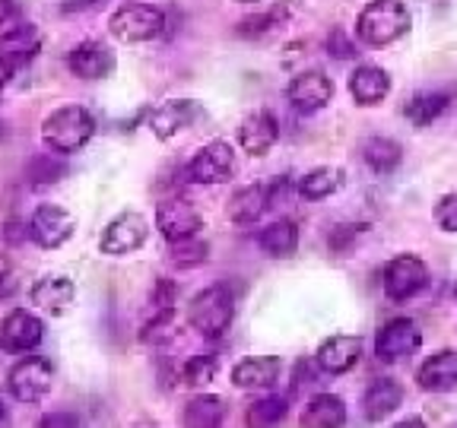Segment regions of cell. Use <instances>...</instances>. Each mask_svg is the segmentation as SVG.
Returning a JSON list of instances; mask_svg holds the SVG:
<instances>
[{"label":"cell","instance_id":"cell-1","mask_svg":"<svg viewBox=\"0 0 457 428\" xmlns=\"http://www.w3.org/2000/svg\"><path fill=\"white\" fill-rule=\"evenodd\" d=\"M96 118L83 105H64L54 108L42 121V143L57 156H73L93 140Z\"/></svg>","mask_w":457,"mask_h":428},{"label":"cell","instance_id":"cell-2","mask_svg":"<svg viewBox=\"0 0 457 428\" xmlns=\"http://www.w3.org/2000/svg\"><path fill=\"white\" fill-rule=\"evenodd\" d=\"M410 29V10L400 0H369L356 20V36L371 48L397 42L407 36Z\"/></svg>","mask_w":457,"mask_h":428},{"label":"cell","instance_id":"cell-3","mask_svg":"<svg viewBox=\"0 0 457 428\" xmlns=\"http://www.w3.org/2000/svg\"><path fill=\"white\" fill-rule=\"evenodd\" d=\"M236 321V299L226 285H207L187 305V324L207 340H220Z\"/></svg>","mask_w":457,"mask_h":428},{"label":"cell","instance_id":"cell-4","mask_svg":"<svg viewBox=\"0 0 457 428\" xmlns=\"http://www.w3.org/2000/svg\"><path fill=\"white\" fill-rule=\"evenodd\" d=\"M112 36L124 45H137V42H153L156 36H162L165 29V16L159 7L153 4H124L112 13L108 20Z\"/></svg>","mask_w":457,"mask_h":428},{"label":"cell","instance_id":"cell-5","mask_svg":"<svg viewBox=\"0 0 457 428\" xmlns=\"http://www.w3.org/2000/svg\"><path fill=\"white\" fill-rule=\"evenodd\" d=\"M51 384H54V368H51V362L42 356L20 358L7 374L10 393H13V399H20V403H42L51 393Z\"/></svg>","mask_w":457,"mask_h":428},{"label":"cell","instance_id":"cell-6","mask_svg":"<svg viewBox=\"0 0 457 428\" xmlns=\"http://www.w3.org/2000/svg\"><path fill=\"white\" fill-rule=\"evenodd\" d=\"M187 181L194 185H226L236 175V152L226 140H213L200 146L185 169Z\"/></svg>","mask_w":457,"mask_h":428},{"label":"cell","instance_id":"cell-7","mask_svg":"<svg viewBox=\"0 0 457 428\" xmlns=\"http://www.w3.org/2000/svg\"><path fill=\"white\" fill-rule=\"evenodd\" d=\"M428 283V267L422 264L416 254H400L394 257L391 264L385 267V276H381V285H385V295L391 301H407L413 299L416 292H422Z\"/></svg>","mask_w":457,"mask_h":428},{"label":"cell","instance_id":"cell-8","mask_svg":"<svg viewBox=\"0 0 457 428\" xmlns=\"http://www.w3.org/2000/svg\"><path fill=\"white\" fill-rule=\"evenodd\" d=\"M146 235H150V222L143 219L140 213H134V210H128V213H118L105 226V232L99 238V248L108 257H124V254H134L137 248H143Z\"/></svg>","mask_w":457,"mask_h":428},{"label":"cell","instance_id":"cell-9","mask_svg":"<svg viewBox=\"0 0 457 428\" xmlns=\"http://www.w3.org/2000/svg\"><path fill=\"white\" fill-rule=\"evenodd\" d=\"M42 51V32L32 22H16V26L0 32V70L16 73L26 67L32 57Z\"/></svg>","mask_w":457,"mask_h":428},{"label":"cell","instance_id":"cell-10","mask_svg":"<svg viewBox=\"0 0 457 428\" xmlns=\"http://www.w3.org/2000/svg\"><path fill=\"white\" fill-rule=\"evenodd\" d=\"M73 228H77V219L67 213L64 207H54V203H42V207L32 213L29 219V238L45 251H54L61 244L71 242Z\"/></svg>","mask_w":457,"mask_h":428},{"label":"cell","instance_id":"cell-11","mask_svg":"<svg viewBox=\"0 0 457 428\" xmlns=\"http://www.w3.org/2000/svg\"><path fill=\"white\" fill-rule=\"evenodd\" d=\"M156 228L162 232L165 242H181V238L197 235L204 228V216L185 197H165L156 207Z\"/></svg>","mask_w":457,"mask_h":428},{"label":"cell","instance_id":"cell-12","mask_svg":"<svg viewBox=\"0 0 457 428\" xmlns=\"http://www.w3.org/2000/svg\"><path fill=\"white\" fill-rule=\"evenodd\" d=\"M45 340V324L38 314L26 308H13L0 321V350L4 352H32Z\"/></svg>","mask_w":457,"mask_h":428},{"label":"cell","instance_id":"cell-13","mask_svg":"<svg viewBox=\"0 0 457 428\" xmlns=\"http://www.w3.org/2000/svg\"><path fill=\"white\" fill-rule=\"evenodd\" d=\"M286 99H289V105L299 114H314V111H321V108H328V102L334 99V83H330L328 73L305 70L289 79Z\"/></svg>","mask_w":457,"mask_h":428},{"label":"cell","instance_id":"cell-14","mask_svg":"<svg viewBox=\"0 0 457 428\" xmlns=\"http://www.w3.org/2000/svg\"><path fill=\"white\" fill-rule=\"evenodd\" d=\"M420 342H422V333H420V327H416V321H410V317H394V321H387L385 327L378 330L375 356H378L381 362H400V358L413 356V352L420 350Z\"/></svg>","mask_w":457,"mask_h":428},{"label":"cell","instance_id":"cell-15","mask_svg":"<svg viewBox=\"0 0 457 428\" xmlns=\"http://www.w3.org/2000/svg\"><path fill=\"white\" fill-rule=\"evenodd\" d=\"M359 358H362V340L350 333H337L318 346L314 362L324 374H346V371L356 368Z\"/></svg>","mask_w":457,"mask_h":428},{"label":"cell","instance_id":"cell-16","mask_svg":"<svg viewBox=\"0 0 457 428\" xmlns=\"http://www.w3.org/2000/svg\"><path fill=\"white\" fill-rule=\"evenodd\" d=\"M67 67L79 79H105L114 73V51L102 42H79L67 54Z\"/></svg>","mask_w":457,"mask_h":428},{"label":"cell","instance_id":"cell-17","mask_svg":"<svg viewBox=\"0 0 457 428\" xmlns=\"http://www.w3.org/2000/svg\"><path fill=\"white\" fill-rule=\"evenodd\" d=\"M200 114H204V108H200L194 99L162 102V105L150 114V130L159 136V140H171L175 134H181L185 128H191Z\"/></svg>","mask_w":457,"mask_h":428},{"label":"cell","instance_id":"cell-18","mask_svg":"<svg viewBox=\"0 0 457 428\" xmlns=\"http://www.w3.org/2000/svg\"><path fill=\"white\" fill-rule=\"evenodd\" d=\"M277 140H279V128L270 111L248 114L242 121V128H238V143H242V150L248 156H267L277 146Z\"/></svg>","mask_w":457,"mask_h":428},{"label":"cell","instance_id":"cell-19","mask_svg":"<svg viewBox=\"0 0 457 428\" xmlns=\"http://www.w3.org/2000/svg\"><path fill=\"white\" fill-rule=\"evenodd\" d=\"M416 384L428 393H448L457 391V352L442 350L436 356H428L416 371Z\"/></svg>","mask_w":457,"mask_h":428},{"label":"cell","instance_id":"cell-20","mask_svg":"<svg viewBox=\"0 0 457 428\" xmlns=\"http://www.w3.org/2000/svg\"><path fill=\"white\" fill-rule=\"evenodd\" d=\"M283 374V362L277 356H251L232 368V384L238 391H254V387H270Z\"/></svg>","mask_w":457,"mask_h":428},{"label":"cell","instance_id":"cell-21","mask_svg":"<svg viewBox=\"0 0 457 428\" xmlns=\"http://www.w3.org/2000/svg\"><path fill=\"white\" fill-rule=\"evenodd\" d=\"M73 299H77V285L67 276H45L32 285V305L48 311L51 317H61V314L71 311Z\"/></svg>","mask_w":457,"mask_h":428},{"label":"cell","instance_id":"cell-22","mask_svg":"<svg viewBox=\"0 0 457 428\" xmlns=\"http://www.w3.org/2000/svg\"><path fill=\"white\" fill-rule=\"evenodd\" d=\"M387 93H391V77H387V70H381V67L365 64L350 73V95L356 105H362V108L378 105Z\"/></svg>","mask_w":457,"mask_h":428},{"label":"cell","instance_id":"cell-23","mask_svg":"<svg viewBox=\"0 0 457 428\" xmlns=\"http://www.w3.org/2000/svg\"><path fill=\"white\" fill-rule=\"evenodd\" d=\"M403 403V387L394 378H378L371 381L362 393V413L369 422H381L394 413V409Z\"/></svg>","mask_w":457,"mask_h":428},{"label":"cell","instance_id":"cell-24","mask_svg":"<svg viewBox=\"0 0 457 428\" xmlns=\"http://www.w3.org/2000/svg\"><path fill=\"white\" fill-rule=\"evenodd\" d=\"M346 425V403L337 393H318L302 409V428H343Z\"/></svg>","mask_w":457,"mask_h":428},{"label":"cell","instance_id":"cell-25","mask_svg":"<svg viewBox=\"0 0 457 428\" xmlns=\"http://www.w3.org/2000/svg\"><path fill=\"white\" fill-rule=\"evenodd\" d=\"M226 399L216 393H197L187 399L185 413H181V425L185 428H222L226 422Z\"/></svg>","mask_w":457,"mask_h":428},{"label":"cell","instance_id":"cell-26","mask_svg":"<svg viewBox=\"0 0 457 428\" xmlns=\"http://www.w3.org/2000/svg\"><path fill=\"white\" fill-rule=\"evenodd\" d=\"M267 207H270V191L264 185H245L228 200V219L248 226V222L261 219Z\"/></svg>","mask_w":457,"mask_h":428},{"label":"cell","instance_id":"cell-27","mask_svg":"<svg viewBox=\"0 0 457 428\" xmlns=\"http://www.w3.org/2000/svg\"><path fill=\"white\" fill-rule=\"evenodd\" d=\"M257 244L267 257H293L295 248H299V228H295L293 219H279L270 222V226L257 235Z\"/></svg>","mask_w":457,"mask_h":428},{"label":"cell","instance_id":"cell-28","mask_svg":"<svg viewBox=\"0 0 457 428\" xmlns=\"http://www.w3.org/2000/svg\"><path fill=\"white\" fill-rule=\"evenodd\" d=\"M362 159L371 171L391 175V171L403 162V146H400L397 140H387V136H371L362 146Z\"/></svg>","mask_w":457,"mask_h":428},{"label":"cell","instance_id":"cell-29","mask_svg":"<svg viewBox=\"0 0 457 428\" xmlns=\"http://www.w3.org/2000/svg\"><path fill=\"white\" fill-rule=\"evenodd\" d=\"M343 178H346V175H343V169H337V165H318V169H312L308 175H302L299 193L305 200H324L340 191Z\"/></svg>","mask_w":457,"mask_h":428},{"label":"cell","instance_id":"cell-30","mask_svg":"<svg viewBox=\"0 0 457 428\" xmlns=\"http://www.w3.org/2000/svg\"><path fill=\"white\" fill-rule=\"evenodd\" d=\"M67 162L64 156H57V152H38V156L29 159L26 165V178L32 187H48L57 185L61 178H67Z\"/></svg>","mask_w":457,"mask_h":428},{"label":"cell","instance_id":"cell-31","mask_svg":"<svg viewBox=\"0 0 457 428\" xmlns=\"http://www.w3.org/2000/svg\"><path fill=\"white\" fill-rule=\"evenodd\" d=\"M286 416H289V399L273 393V397L254 399L245 413V422H248V428H277Z\"/></svg>","mask_w":457,"mask_h":428},{"label":"cell","instance_id":"cell-32","mask_svg":"<svg viewBox=\"0 0 457 428\" xmlns=\"http://www.w3.org/2000/svg\"><path fill=\"white\" fill-rule=\"evenodd\" d=\"M445 108H448V95H445V93H420V95H413V99L407 102L403 114H407L416 128H428L432 121H438V118H442Z\"/></svg>","mask_w":457,"mask_h":428},{"label":"cell","instance_id":"cell-33","mask_svg":"<svg viewBox=\"0 0 457 428\" xmlns=\"http://www.w3.org/2000/svg\"><path fill=\"white\" fill-rule=\"evenodd\" d=\"M175 333H179V311H175V305L159 308L150 321L140 327V342H146V346H162V342H169Z\"/></svg>","mask_w":457,"mask_h":428},{"label":"cell","instance_id":"cell-34","mask_svg":"<svg viewBox=\"0 0 457 428\" xmlns=\"http://www.w3.org/2000/svg\"><path fill=\"white\" fill-rule=\"evenodd\" d=\"M169 244H171V248H169L171 264L181 267V270H187V267H200L210 257V244L200 242L197 235L181 238V242H169Z\"/></svg>","mask_w":457,"mask_h":428},{"label":"cell","instance_id":"cell-35","mask_svg":"<svg viewBox=\"0 0 457 428\" xmlns=\"http://www.w3.org/2000/svg\"><path fill=\"white\" fill-rule=\"evenodd\" d=\"M216 368H220L216 356H210V352H197V356H191L185 362L181 378H185V384H191V387H204L216 378Z\"/></svg>","mask_w":457,"mask_h":428},{"label":"cell","instance_id":"cell-36","mask_svg":"<svg viewBox=\"0 0 457 428\" xmlns=\"http://www.w3.org/2000/svg\"><path fill=\"white\" fill-rule=\"evenodd\" d=\"M436 222L442 232H457V191L445 193L436 203Z\"/></svg>","mask_w":457,"mask_h":428},{"label":"cell","instance_id":"cell-37","mask_svg":"<svg viewBox=\"0 0 457 428\" xmlns=\"http://www.w3.org/2000/svg\"><path fill=\"white\" fill-rule=\"evenodd\" d=\"M279 22H283V13H279V10H273V13L251 16V20H245L238 32H242V36H261V32H267V29L279 26Z\"/></svg>","mask_w":457,"mask_h":428},{"label":"cell","instance_id":"cell-38","mask_svg":"<svg viewBox=\"0 0 457 428\" xmlns=\"http://www.w3.org/2000/svg\"><path fill=\"white\" fill-rule=\"evenodd\" d=\"M38 428H79L77 413H67V409H51L38 419Z\"/></svg>","mask_w":457,"mask_h":428},{"label":"cell","instance_id":"cell-39","mask_svg":"<svg viewBox=\"0 0 457 428\" xmlns=\"http://www.w3.org/2000/svg\"><path fill=\"white\" fill-rule=\"evenodd\" d=\"M328 51L334 57H353V54H356V48H353V42L346 38V32H343V29H334V32L328 36Z\"/></svg>","mask_w":457,"mask_h":428},{"label":"cell","instance_id":"cell-40","mask_svg":"<svg viewBox=\"0 0 457 428\" xmlns=\"http://www.w3.org/2000/svg\"><path fill=\"white\" fill-rule=\"evenodd\" d=\"M175 295H179L175 283H171V279H159V283H156V292H153V305L171 308V305H175Z\"/></svg>","mask_w":457,"mask_h":428},{"label":"cell","instance_id":"cell-41","mask_svg":"<svg viewBox=\"0 0 457 428\" xmlns=\"http://www.w3.org/2000/svg\"><path fill=\"white\" fill-rule=\"evenodd\" d=\"M16 292V273L10 267V260L0 254V299H7V295Z\"/></svg>","mask_w":457,"mask_h":428},{"label":"cell","instance_id":"cell-42","mask_svg":"<svg viewBox=\"0 0 457 428\" xmlns=\"http://www.w3.org/2000/svg\"><path fill=\"white\" fill-rule=\"evenodd\" d=\"M99 0H61V13L73 16V13H86V10H93Z\"/></svg>","mask_w":457,"mask_h":428},{"label":"cell","instance_id":"cell-43","mask_svg":"<svg viewBox=\"0 0 457 428\" xmlns=\"http://www.w3.org/2000/svg\"><path fill=\"white\" fill-rule=\"evenodd\" d=\"M16 16H20V4L16 0H0V26H10Z\"/></svg>","mask_w":457,"mask_h":428},{"label":"cell","instance_id":"cell-44","mask_svg":"<svg viewBox=\"0 0 457 428\" xmlns=\"http://www.w3.org/2000/svg\"><path fill=\"white\" fill-rule=\"evenodd\" d=\"M4 235H7L10 244H20V242H26V238H29V226H22V222H10Z\"/></svg>","mask_w":457,"mask_h":428},{"label":"cell","instance_id":"cell-45","mask_svg":"<svg viewBox=\"0 0 457 428\" xmlns=\"http://www.w3.org/2000/svg\"><path fill=\"white\" fill-rule=\"evenodd\" d=\"M391 428H428L426 422L420 419V416H407V419H400V422H394Z\"/></svg>","mask_w":457,"mask_h":428},{"label":"cell","instance_id":"cell-46","mask_svg":"<svg viewBox=\"0 0 457 428\" xmlns=\"http://www.w3.org/2000/svg\"><path fill=\"white\" fill-rule=\"evenodd\" d=\"M7 79H10V73H4V70H0V89H4V86H7Z\"/></svg>","mask_w":457,"mask_h":428},{"label":"cell","instance_id":"cell-47","mask_svg":"<svg viewBox=\"0 0 457 428\" xmlns=\"http://www.w3.org/2000/svg\"><path fill=\"white\" fill-rule=\"evenodd\" d=\"M7 425V413H4V407H0V428Z\"/></svg>","mask_w":457,"mask_h":428},{"label":"cell","instance_id":"cell-48","mask_svg":"<svg viewBox=\"0 0 457 428\" xmlns=\"http://www.w3.org/2000/svg\"><path fill=\"white\" fill-rule=\"evenodd\" d=\"M134 428H156V425H150V422H140V425H134Z\"/></svg>","mask_w":457,"mask_h":428},{"label":"cell","instance_id":"cell-49","mask_svg":"<svg viewBox=\"0 0 457 428\" xmlns=\"http://www.w3.org/2000/svg\"><path fill=\"white\" fill-rule=\"evenodd\" d=\"M4 134H7V130H4V121H0V136H4Z\"/></svg>","mask_w":457,"mask_h":428},{"label":"cell","instance_id":"cell-50","mask_svg":"<svg viewBox=\"0 0 457 428\" xmlns=\"http://www.w3.org/2000/svg\"><path fill=\"white\" fill-rule=\"evenodd\" d=\"M238 4H254V0H238Z\"/></svg>","mask_w":457,"mask_h":428}]
</instances>
